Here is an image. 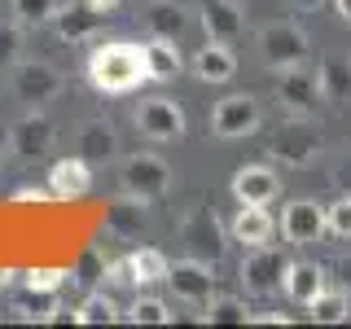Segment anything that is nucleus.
<instances>
[{
	"label": "nucleus",
	"instance_id": "1",
	"mask_svg": "<svg viewBox=\"0 0 351 329\" xmlns=\"http://www.w3.org/2000/svg\"><path fill=\"white\" fill-rule=\"evenodd\" d=\"M149 80L145 71V49L132 40H106L93 49L88 58V84L106 97H123V93H136L141 84Z\"/></svg>",
	"mask_w": 351,
	"mask_h": 329
},
{
	"label": "nucleus",
	"instance_id": "2",
	"mask_svg": "<svg viewBox=\"0 0 351 329\" xmlns=\"http://www.w3.org/2000/svg\"><path fill=\"white\" fill-rule=\"evenodd\" d=\"M285 268H290V259L281 255L272 241H263V246H246V255H241V285H246L250 299H268V294L281 290L285 281Z\"/></svg>",
	"mask_w": 351,
	"mask_h": 329
},
{
	"label": "nucleus",
	"instance_id": "3",
	"mask_svg": "<svg viewBox=\"0 0 351 329\" xmlns=\"http://www.w3.org/2000/svg\"><path fill=\"white\" fill-rule=\"evenodd\" d=\"M180 241L193 259L202 263H219L224 259V246H228V228L219 224V215L211 206H193L189 215L180 219Z\"/></svg>",
	"mask_w": 351,
	"mask_h": 329
},
{
	"label": "nucleus",
	"instance_id": "4",
	"mask_svg": "<svg viewBox=\"0 0 351 329\" xmlns=\"http://www.w3.org/2000/svg\"><path fill=\"white\" fill-rule=\"evenodd\" d=\"M259 58L272 71H290V66H307L312 58V44H307L299 22H268L259 31Z\"/></svg>",
	"mask_w": 351,
	"mask_h": 329
},
{
	"label": "nucleus",
	"instance_id": "5",
	"mask_svg": "<svg viewBox=\"0 0 351 329\" xmlns=\"http://www.w3.org/2000/svg\"><path fill=\"white\" fill-rule=\"evenodd\" d=\"M215 263H202V259H193V255H184V259H176L171 268H167V281L162 285H171V294L180 299L184 307H197V312H206L215 299Z\"/></svg>",
	"mask_w": 351,
	"mask_h": 329
},
{
	"label": "nucleus",
	"instance_id": "6",
	"mask_svg": "<svg viewBox=\"0 0 351 329\" xmlns=\"http://www.w3.org/2000/svg\"><path fill=\"white\" fill-rule=\"evenodd\" d=\"M268 154L281 162V167H307V162L321 154V136H316V127L307 123L303 114H290L268 136Z\"/></svg>",
	"mask_w": 351,
	"mask_h": 329
},
{
	"label": "nucleus",
	"instance_id": "7",
	"mask_svg": "<svg viewBox=\"0 0 351 329\" xmlns=\"http://www.w3.org/2000/svg\"><path fill=\"white\" fill-rule=\"evenodd\" d=\"M263 123V110L250 93H233L224 97L215 110H211V132L219 141H241V136H255Z\"/></svg>",
	"mask_w": 351,
	"mask_h": 329
},
{
	"label": "nucleus",
	"instance_id": "8",
	"mask_svg": "<svg viewBox=\"0 0 351 329\" xmlns=\"http://www.w3.org/2000/svg\"><path fill=\"white\" fill-rule=\"evenodd\" d=\"M171 184V167L158 154H128L123 158V193L141 197V202H158Z\"/></svg>",
	"mask_w": 351,
	"mask_h": 329
},
{
	"label": "nucleus",
	"instance_id": "9",
	"mask_svg": "<svg viewBox=\"0 0 351 329\" xmlns=\"http://www.w3.org/2000/svg\"><path fill=\"white\" fill-rule=\"evenodd\" d=\"M136 127H141V136L167 145V141H180L189 132V119H184V110L171 97H145L136 106Z\"/></svg>",
	"mask_w": 351,
	"mask_h": 329
},
{
	"label": "nucleus",
	"instance_id": "10",
	"mask_svg": "<svg viewBox=\"0 0 351 329\" xmlns=\"http://www.w3.org/2000/svg\"><path fill=\"white\" fill-rule=\"evenodd\" d=\"M53 141H58V127H53V119H49V114H40V110H31V114H22L18 123L9 127V149H14L22 162L49 158Z\"/></svg>",
	"mask_w": 351,
	"mask_h": 329
},
{
	"label": "nucleus",
	"instance_id": "11",
	"mask_svg": "<svg viewBox=\"0 0 351 329\" xmlns=\"http://www.w3.org/2000/svg\"><path fill=\"white\" fill-rule=\"evenodd\" d=\"M66 88L62 71L53 62H18L14 66V97L27 106H40V101H53Z\"/></svg>",
	"mask_w": 351,
	"mask_h": 329
},
{
	"label": "nucleus",
	"instance_id": "12",
	"mask_svg": "<svg viewBox=\"0 0 351 329\" xmlns=\"http://www.w3.org/2000/svg\"><path fill=\"white\" fill-rule=\"evenodd\" d=\"M281 233L290 246H316L325 237V202L316 197H294L281 215Z\"/></svg>",
	"mask_w": 351,
	"mask_h": 329
},
{
	"label": "nucleus",
	"instance_id": "13",
	"mask_svg": "<svg viewBox=\"0 0 351 329\" xmlns=\"http://www.w3.org/2000/svg\"><path fill=\"white\" fill-rule=\"evenodd\" d=\"M277 101L290 110V114H312L321 97V80H316L307 66H290V71H277Z\"/></svg>",
	"mask_w": 351,
	"mask_h": 329
},
{
	"label": "nucleus",
	"instance_id": "14",
	"mask_svg": "<svg viewBox=\"0 0 351 329\" xmlns=\"http://www.w3.org/2000/svg\"><path fill=\"white\" fill-rule=\"evenodd\" d=\"M93 189V162L84 158V154H75V158H58L49 167V193L62 197V202H75V197H84Z\"/></svg>",
	"mask_w": 351,
	"mask_h": 329
},
{
	"label": "nucleus",
	"instance_id": "15",
	"mask_svg": "<svg viewBox=\"0 0 351 329\" xmlns=\"http://www.w3.org/2000/svg\"><path fill=\"white\" fill-rule=\"evenodd\" d=\"M233 197L237 202H259L268 206L272 197H281V175L268 167V162H246L233 175Z\"/></svg>",
	"mask_w": 351,
	"mask_h": 329
},
{
	"label": "nucleus",
	"instance_id": "16",
	"mask_svg": "<svg viewBox=\"0 0 351 329\" xmlns=\"http://www.w3.org/2000/svg\"><path fill=\"white\" fill-rule=\"evenodd\" d=\"M189 71H193V80H202V84H228V80H233V75H237V58H233V44L206 40L202 49L193 53Z\"/></svg>",
	"mask_w": 351,
	"mask_h": 329
},
{
	"label": "nucleus",
	"instance_id": "17",
	"mask_svg": "<svg viewBox=\"0 0 351 329\" xmlns=\"http://www.w3.org/2000/svg\"><path fill=\"white\" fill-rule=\"evenodd\" d=\"M272 233H277V224H272L268 206L237 202V215H233V224H228V237L241 241V246H263V241H272Z\"/></svg>",
	"mask_w": 351,
	"mask_h": 329
},
{
	"label": "nucleus",
	"instance_id": "18",
	"mask_svg": "<svg viewBox=\"0 0 351 329\" xmlns=\"http://www.w3.org/2000/svg\"><path fill=\"white\" fill-rule=\"evenodd\" d=\"M316 80H321V97L329 106H351V53H325Z\"/></svg>",
	"mask_w": 351,
	"mask_h": 329
},
{
	"label": "nucleus",
	"instance_id": "19",
	"mask_svg": "<svg viewBox=\"0 0 351 329\" xmlns=\"http://www.w3.org/2000/svg\"><path fill=\"white\" fill-rule=\"evenodd\" d=\"M145 206L149 202H141V197H132V193H123L119 202H110L106 206V233L119 237V241H136L145 233Z\"/></svg>",
	"mask_w": 351,
	"mask_h": 329
},
{
	"label": "nucleus",
	"instance_id": "20",
	"mask_svg": "<svg viewBox=\"0 0 351 329\" xmlns=\"http://www.w3.org/2000/svg\"><path fill=\"white\" fill-rule=\"evenodd\" d=\"M281 290H285V299H290L294 307H307L316 294L325 290V268H321V263H307V259H290Z\"/></svg>",
	"mask_w": 351,
	"mask_h": 329
},
{
	"label": "nucleus",
	"instance_id": "21",
	"mask_svg": "<svg viewBox=\"0 0 351 329\" xmlns=\"http://www.w3.org/2000/svg\"><path fill=\"white\" fill-rule=\"evenodd\" d=\"M101 18L106 14H97L93 5H62L58 14H53V31H58V40H66V44H80V40H88L97 27H101Z\"/></svg>",
	"mask_w": 351,
	"mask_h": 329
},
{
	"label": "nucleus",
	"instance_id": "22",
	"mask_svg": "<svg viewBox=\"0 0 351 329\" xmlns=\"http://www.w3.org/2000/svg\"><path fill=\"white\" fill-rule=\"evenodd\" d=\"M202 31H206V40L233 44L241 36V9L233 0H202Z\"/></svg>",
	"mask_w": 351,
	"mask_h": 329
},
{
	"label": "nucleus",
	"instance_id": "23",
	"mask_svg": "<svg viewBox=\"0 0 351 329\" xmlns=\"http://www.w3.org/2000/svg\"><path fill=\"white\" fill-rule=\"evenodd\" d=\"M141 49H145V71H149V80L167 84V80H176V75L184 71L180 44H176L171 36H154L149 44H141Z\"/></svg>",
	"mask_w": 351,
	"mask_h": 329
},
{
	"label": "nucleus",
	"instance_id": "24",
	"mask_svg": "<svg viewBox=\"0 0 351 329\" xmlns=\"http://www.w3.org/2000/svg\"><path fill=\"white\" fill-rule=\"evenodd\" d=\"M184 27H189V9H184L180 0H149L145 5V31H154V36L180 40Z\"/></svg>",
	"mask_w": 351,
	"mask_h": 329
},
{
	"label": "nucleus",
	"instance_id": "25",
	"mask_svg": "<svg viewBox=\"0 0 351 329\" xmlns=\"http://www.w3.org/2000/svg\"><path fill=\"white\" fill-rule=\"evenodd\" d=\"M80 154L88 162H106V158H114V127L106 123V119H88V123L80 127Z\"/></svg>",
	"mask_w": 351,
	"mask_h": 329
},
{
	"label": "nucleus",
	"instance_id": "26",
	"mask_svg": "<svg viewBox=\"0 0 351 329\" xmlns=\"http://www.w3.org/2000/svg\"><path fill=\"white\" fill-rule=\"evenodd\" d=\"M307 312H312L316 325H343L351 316V299H347V290H329L325 285V290L307 303Z\"/></svg>",
	"mask_w": 351,
	"mask_h": 329
},
{
	"label": "nucleus",
	"instance_id": "27",
	"mask_svg": "<svg viewBox=\"0 0 351 329\" xmlns=\"http://www.w3.org/2000/svg\"><path fill=\"white\" fill-rule=\"evenodd\" d=\"M132 272H136V285H158V281H167V268H171V259L162 255L158 246H141V250H132Z\"/></svg>",
	"mask_w": 351,
	"mask_h": 329
},
{
	"label": "nucleus",
	"instance_id": "28",
	"mask_svg": "<svg viewBox=\"0 0 351 329\" xmlns=\"http://www.w3.org/2000/svg\"><path fill=\"white\" fill-rule=\"evenodd\" d=\"M119 321H123V307L110 299L106 290H93L80 303V325H119Z\"/></svg>",
	"mask_w": 351,
	"mask_h": 329
},
{
	"label": "nucleus",
	"instance_id": "29",
	"mask_svg": "<svg viewBox=\"0 0 351 329\" xmlns=\"http://www.w3.org/2000/svg\"><path fill=\"white\" fill-rule=\"evenodd\" d=\"M123 321L132 325H171V312L162 299H154V294H136L128 307H123Z\"/></svg>",
	"mask_w": 351,
	"mask_h": 329
},
{
	"label": "nucleus",
	"instance_id": "30",
	"mask_svg": "<svg viewBox=\"0 0 351 329\" xmlns=\"http://www.w3.org/2000/svg\"><path fill=\"white\" fill-rule=\"evenodd\" d=\"M71 281L75 285H88V290H93V285H101L106 281V255H101V250L88 246L84 255H80V263L71 268Z\"/></svg>",
	"mask_w": 351,
	"mask_h": 329
},
{
	"label": "nucleus",
	"instance_id": "31",
	"mask_svg": "<svg viewBox=\"0 0 351 329\" xmlns=\"http://www.w3.org/2000/svg\"><path fill=\"white\" fill-rule=\"evenodd\" d=\"M9 5H14V18L22 27H44L62 9V0H9Z\"/></svg>",
	"mask_w": 351,
	"mask_h": 329
},
{
	"label": "nucleus",
	"instance_id": "32",
	"mask_svg": "<svg viewBox=\"0 0 351 329\" xmlns=\"http://www.w3.org/2000/svg\"><path fill=\"white\" fill-rule=\"evenodd\" d=\"M325 233L338 241H351V193H338L325 206Z\"/></svg>",
	"mask_w": 351,
	"mask_h": 329
},
{
	"label": "nucleus",
	"instance_id": "33",
	"mask_svg": "<svg viewBox=\"0 0 351 329\" xmlns=\"http://www.w3.org/2000/svg\"><path fill=\"white\" fill-rule=\"evenodd\" d=\"M202 321L211 325H250V312L241 299H211V307L202 312Z\"/></svg>",
	"mask_w": 351,
	"mask_h": 329
},
{
	"label": "nucleus",
	"instance_id": "34",
	"mask_svg": "<svg viewBox=\"0 0 351 329\" xmlns=\"http://www.w3.org/2000/svg\"><path fill=\"white\" fill-rule=\"evenodd\" d=\"M66 281H71V268H31V272H22V285H27V290H40V294H58Z\"/></svg>",
	"mask_w": 351,
	"mask_h": 329
},
{
	"label": "nucleus",
	"instance_id": "35",
	"mask_svg": "<svg viewBox=\"0 0 351 329\" xmlns=\"http://www.w3.org/2000/svg\"><path fill=\"white\" fill-rule=\"evenodd\" d=\"M22 62V22H0V66Z\"/></svg>",
	"mask_w": 351,
	"mask_h": 329
},
{
	"label": "nucleus",
	"instance_id": "36",
	"mask_svg": "<svg viewBox=\"0 0 351 329\" xmlns=\"http://www.w3.org/2000/svg\"><path fill=\"white\" fill-rule=\"evenodd\" d=\"M106 285H136V272H132V259H110L106 263Z\"/></svg>",
	"mask_w": 351,
	"mask_h": 329
},
{
	"label": "nucleus",
	"instance_id": "37",
	"mask_svg": "<svg viewBox=\"0 0 351 329\" xmlns=\"http://www.w3.org/2000/svg\"><path fill=\"white\" fill-rule=\"evenodd\" d=\"M329 175H334V189L338 193H351V149L338 154V162H334V171H329Z\"/></svg>",
	"mask_w": 351,
	"mask_h": 329
},
{
	"label": "nucleus",
	"instance_id": "38",
	"mask_svg": "<svg viewBox=\"0 0 351 329\" xmlns=\"http://www.w3.org/2000/svg\"><path fill=\"white\" fill-rule=\"evenodd\" d=\"M14 202H36V206H44V202H53V193L40 189V184H22V189H14Z\"/></svg>",
	"mask_w": 351,
	"mask_h": 329
},
{
	"label": "nucleus",
	"instance_id": "39",
	"mask_svg": "<svg viewBox=\"0 0 351 329\" xmlns=\"http://www.w3.org/2000/svg\"><path fill=\"white\" fill-rule=\"evenodd\" d=\"M49 325H80V307H53Z\"/></svg>",
	"mask_w": 351,
	"mask_h": 329
},
{
	"label": "nucleus",
	"instance_id": "40",
	"mask_svg": "<svg viewBox=\"0 0 351 329\" xmlns=\"http://www.w3.org/2000/svg\"><path fill=\"white\" fill-rule=\"evenodd\" d=\"M250 325H290L285 312H263V316H250Z\"/></svg>",
	"mask_w": 351,
	"mask_h": 329
},
{
	"label": "nucleus",
	"instance_id": "41",
	"mask_svg": "<svg viewBox=\"0 0 351 329\" xmlns=\"http://www.w3.org/2000/svg\"><path fill=\"white\" fill-rule=\"evenodd\" d=\"M290 5L299 9V14H316V9H321V5H329V0H290Z\"/></svg>",
	"mask_w": 351,
	"mask_h": 329
},
{
	"label": "nucleus",
	"instance_id": "42",
	"mask_svg": "<svg viewBox=\"0 0 351 329\" xmlns=\"http://www.w3.org/2000/svg\"><path fill=\"white\" fill-rule=\"evenodd\" d=\"M88 5H93V9H97V14H114V9H119V5H123V0H88Z\"/></svg>",
	"mask_w": 351,
	"mask_h": 329
},
{
	"label": "nucleus",
	"instance_id": "43",
	"mask_svg": "<svg viewBox=\"0 0 351 329\" xmlns=\"http://www.w3.org/2000/svg\"><path fill=\"white\" fill-rule=\"evenodd\" d=\"M329 5L338 9V18H343V22H351V0H329Z\"/></svg>",
	"mask_w": 351,
	"mask_h": 329
},
{
	"label": "nucleus",
	"instance_id": "44",
	"mask_svg": "<svg viewBox=\"0 0 351 329\" xmlns=\"http://www.w3.org/2000/svg\"><path fill=\"white\" fill-rule=\"evenodd\" d=\"M338 277H343V285H351V259L338 263Z\"/></svg>",
	"mask_w": 351,
	"mask_h": 329
},
{
	"label": "nucleus",
	"instance_id": "45",
	"mask_svg": "<svg viewBox=\"0 0 351 329\" xmlns=\"http://www.w3.org/2000/svg\"><path fill=\"white\" fill-rule=\"evenodd\" d=\"M14 277H22V272H14V268H0V285H9Z\"/></svg>",
	"mask_w": 351,
	"mask_h": 329
},
{
	"label": "nucleus",
	"instance_id": "46",
	"mask_svg": "<svg viewBox=\"0 0 351 329\" xmlns=\"http://www.w3.org/2000/svg\"><path fill=\"white\" fill-rule=\"evenodd\" d=\"M0 167H5V149H0Z\"/></svg>",
	"mask_w": 351,
	"mask_h": 329
}]
</instances>
